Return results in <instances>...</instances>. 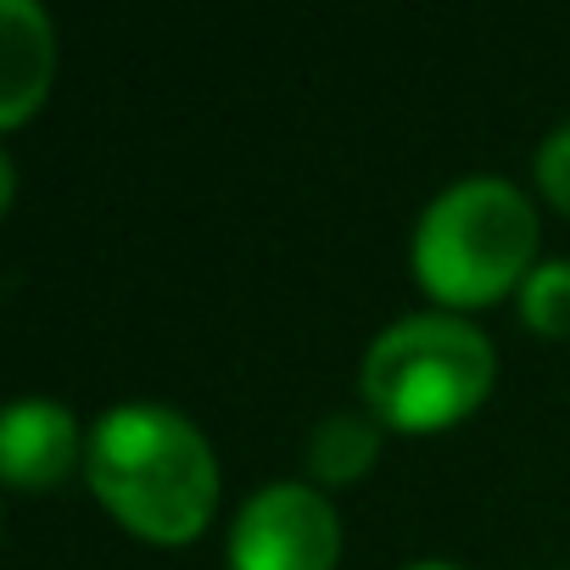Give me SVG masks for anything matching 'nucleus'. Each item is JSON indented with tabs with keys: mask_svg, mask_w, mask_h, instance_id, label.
Segmentation results:
<instances>
[{
	"mask_svg": "<svg viewBox=\"0 0 570 570\" xmlns=\"http://www.w3.org/2000/svg\"><path fill=\"white\" fill-rule=\"evenodd\" d=\"M403 570H464V564H453V559H420V564H403Z\"/></svg>",
	"mask_w": 570,
	"mask_h": 570,
	"instance_id": "obj_10",
	"label": "nucleus"
},
{
	"mask_svg": "<svg viewBox=\"0 0 570 570\" xmlns=\"http://www.w3.org/2000/svg\"><path fill=\"white\" fill-rule=\"evenodd\" d=\"M79 420L57 397H18L0 420V470L12 487H57L79 464Z\"/></svg>",
	"mask_w": 570,
	"mask_h": 570,
	"instance_id": "obj_5",
	"label": "nucleus"
},
{
	"mask_svg": "<svg viewBox=\"0 0 570 570\" xmlns=\"http://www.w3.org/2000/svg\"><path fill=\"white\" fill-rule=\"evenodd\" d=\"M375 453H381V425L370 414H353V409L320 420L308 436V470L320 481H353L358 470L375 464Z\"/></svg>",
	"mask_w": 570,
	"mask_h": 570,
	"instance_id": "obj_7",
	"label": "nucleus"
},
{
	"mask_svg": "<svg viewBox=\"0 0 570 570\" xmlns=\"http://www.w3.org/2000/svg\"><path fill=\"white\" fill-rule=\"evenodd\" d=\"M96 498L151 542H190L218 503V459L207 436L168 403H118L90 431Z\"/></svg>",
	"mask_w": 570,
	"mask_h": 570,
	"instance_id": "obj_1",
	"label": "nucleus"
},
{
	"mask_svg": "<svg viewBox=\"0 0 570 570\" xmlns=\"http://www.w3.org/2000/svg\"><path fill=\"white\" fill-rule=\"evenodd\" d=\"M537 185L548 190V202H559L570 213V124H559L537 146Z\"/></svg>",
	"mask_w": 570,
	"mask_h": 570,
	"instance_id": "obj_9",
	"label": "nucleus"
},
{
	"mask_svg": "<svg viewBox=\"0 0 570 570\" xmlns=\"http://www.w3.org/2000/svg\"><path fill=\"white\" fill-rule=\"evenodd\" d=\"M498 375L492 342L459 314H409L386 325L358 370V392L381 425L436 431L464 420Z\"/></svg>",
	"mask_w": 570,
	"mask_h": 570,
	"instance_id": "obj_3",
	"label": "nucleus"
},
{
	"mask_svg": "<svg viewBox=\"0 0 570 570\" xmlns=\"http://www.w3.org/2000/svg\"><path fill=\"white\" fill-rule=\"evenodd\" d=\"M531 257H537V213L520 185L492 174L448 185L414 229L420 285L448 308L492 303L498 292L531 274Z\"/></svg>",
	"mask_w": 570,
	"mask_h": 570,
	"instance_id": "obj_2",
	"label": "nucleus"
},
{
	"mask_svg": "<svg viewBox=\"0 0 570 570\" xmlns=\"http://www.w3.org/2000/svg\"><path fill=\"white\" fill-rule=\"evenodd\" d=\"M51 18L35 0H0V124H23L51 85Z\"/></svg>",
	"mask_w": 570,
	"mask_h": 570,
	"instance_id": "obj_6",
	"label": "nucleus"
},
{
	"mask_svg": "<svg viewBox=\"0 0 570 570\" xmlns=\"http://www.w3.org/2000/svg\"><path fill=\"white\" fill-rule=\"evenodd\" d=\"M342 553V520L308 481L257 487L229 525V570H331Z\"/></svg>",
	"mask_w": 570,
	"mask_h": 570,
	"instance_id": "obj_4",
	"label": "nucleus"
},
{
	"mask_svg": "<svg viewBox=\"0 0 570 570\" xmlns=\"http://www.w3.org/2000/svg\"><path fill=\"white\" fill-rule=\"evenodd\" d=\"M520 314L542 336H570V257L537 263L520 285Z\"/></svg>",
	"mask_w": 570,
	"mask_h": 570,
	"instance_id": "obj_8",
	"label": "nucleus"
}]
</instances>
